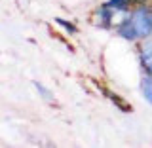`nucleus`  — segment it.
Instances as JSON below:
<instances>
[{"label": "nucleus", "instance_id": "f257e3e1", "mask_svg": "<svg viewBox=\"0 0 152 148\" xmlns=\"http://www.w3.org/2000/svg\"><path fill=\"white\" fill-rule=\"evenodd\" d=\"M122 38L126 40H141V38L152 36V8L150 6H141L127 15L118 27Z\"/></svg>", "mask_w": 152, "mask_h": 148}, {"label": "nucleus", "instance_id": "f03ea898", "mask_svg": "<svg viewBox=\"0 0 152 148\" xmlns=\"http://www.w3.org/2000/svg\"><path fill=\"white\" fill-rule=\"evenodd\" d=\"M141 2L142 0H110L108 4H104V6L99 9V15H103V19L108 23L114 12H122V9H127L131 4H141Z\"/></svg>", "mask_w": 152, "mask_h": 148}, {"label": "nucleus", "instance_id": "7ed1b4c3", "mask_svg": "<svg viewBox=\"0 0 152 148\" xmlns=\"http://www.w3.org/2000/svg\"><path fill=\"white\" fill-rule=\"evenodd\" d=\"M139 59H141V65L142 69L146 70L148 74H152V38L145 42L139 50Z\"/></svg>", "mask_w": 152, "mask_h": 148}, {"label": "nucleus", "instance_id": "20e7f679", "mask_svg": "<svg viewBox=\"0 0 152 148\" xmlns=\"http://www.w3.org/2000/svg\"><path fill=\"white\" fill-rule=\"evenodd\" d=\"M141 91H142V95H145L146 101L152 104V74H148V76H145V78H142Z\"/></svg>", "mask_w": 152, "mask_h": 148}, {"label": "nucleus", "instance_id": "39448f33", "mask_svg": "<svg viewBox=\"0 0 152 148\" xmlns=\"http://www.w3.org/2000/svg\"><path fill=\"white\" fill-rule=\"evenodd\" d=\"M34 85H36V89H38V91H40V95H42V97H48V101H51V99H53V95H51L50 91H48V89H44V87H42V85L38 84V82H36Z\"/></svg>", "mask_w": 152, "mask_h": 148}]
</instances>
